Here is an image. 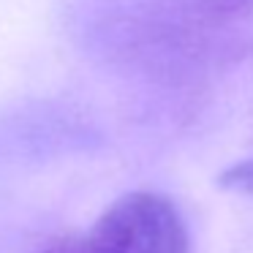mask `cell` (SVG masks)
Here are the masks:
<instances>
[{"label": "cell", "instance_id": "1", "mask_svg": "<svg viewBox=\"0 0 253 253\" xmlns=\"http://www.w3.org/2000/svg\"><path fill=\"white\" fill-rule=\"evenodd\" d=\"M253 0H112L95 39L109 57L147 74L180 77L240 49Z\"/></svg>", "mask_w": 253, "mask_h": 253}, {"label": "cell", "instance_id": "2", "mask_svg": "<svg viewBox=\"0 0 253 253\" xmlns=\"http://www.w3.org/2000/svg\"><path fill=\"white\" fill-rule=\"evenodd\" d=\"M36 253H188V229L166 196L133 191L104 210L82 234H68Z\"/></svg>", "mask_w": 253, "mask_h": 253}, {"label": "cell", "instance_id": "3", "mask_svg": "<svg viewBox=\"0 0 253 253\" xmlns=\"http://www.w3.org/2000/svg\"><path fill=\"white\" fill-rule=\"evenodd\" d=\"M218 185L229 188V191H240V193L253 196V158L229 166V169L218 177Z\"/></svg>", "mask_w": 253, "mask_h": 253}]
</instances>
